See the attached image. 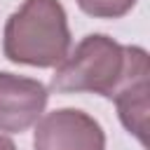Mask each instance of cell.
<instances>
[{
  "mask_svg": "<svg viewBox=\"0 0 150 150\" xmlns=\"http://www.w3.org/2000/svg\"><path fill=\"white\" fill-rule=\"evenodd\" d=\"M5 56L38 68L59 66L70 49V30L59 0H26L5 26Z\"/></svg>",
  "mask_w": 150,
  "mask_h": 150,
  "instance_id": "cell-1",
  "label": "cell"
},
{
  "mask_svg": "<svg viewBox=\"0 0 150 150\" xmlns=\"http://www.w3.org/2000/svg\"><path fill=\"white\" fill-rule=\"evenodd\" d=\"M124 47L108 35H87L73 54H68L52 75V89L59 94L94 91L101 96L112 94L122 77Z\"/></svg>",
  "mask_w": 150,
  "mask_h": 150,
  "instance_id": "cell-2",
  "label": "cell"
},
{
  "mask_svg": "<svg viewBox=\"0 0 150 150\" xmlns=\"http://www.w3.org/2000/svg\"><path fill=\"white\" fill-rule=\"evenodd\" d=\"M148 54L141 47H124L122 77L110 98L117 103L122 124L141 141V145H148Z\"/></svg>",
  "mask_w": 150,
  "mask_h": 150,
  "instance_id": "cell-3",
  "label": "cell"
},
{
  "mask_svg": "<svg viewBox=\"0 0 150 150\" xmlns=\"http://www.w3.org/2000/svg\"><path fill=\"white\" fill-rule=\"evenodd\" d=\"M33 145L35 150H105V134L87 112L63 108L38 122Z\"/></svg>",
  "mask_w": 150,
  "mask_h": 150,
  "instance_id": "cell-4",
  "label": "cell"
},
{
  "mask_svg": "<svg viewBox=\"0 0 150 150\" xmlns=\"http://www.w3.org/2000/svg\"><path fill=\"white\" fill-rule=\"evenodd\" d=\"M47 98V87L40 80L0 73V131L21 134L33 127L40 120Z\"/></svg>",
  "mask_w": 150,
  "mask_h": 150,
  "instance_id": "cell-5",
  "label": "cell"
},
{
  "mask_svg": "<svg viewBox=\"0 0 150 150\" xmlns=\"http://www.w3.org/2000/svg\"><path fill=\"white\" fill-rule=\"evenodd\" d=\"M136 0H77L80 9L96 19H117L124 16Z\"/></svg>",
  "mask_w": 150,
  "mask_h": 150,
  "instance_id": "cell-6",
  "label": "cell"
},
{
  "mask_svg": "<svg viewBox=\"0 0 150 150\" xmlns=\"http://www.w3.org/2000/svg\"><path fill=\"white\" fill-rule=\"evenodd\" d=\"M0 150H16V145H14L7 136H0Z\"/></svg>",
  "mask_w": 150,
  "mask_h": 150,
  "instance_id": "cell-7",
  "label": "cell"
}]
</instances>
